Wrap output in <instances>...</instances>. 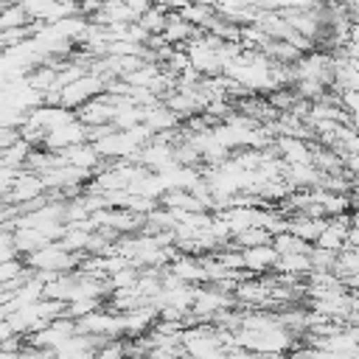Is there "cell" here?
Returning <instances> with one entry per match:
<instances>
[{
    "label": "cell",
    "instance_id": "cell-11",
    "mask_svg": "<svg viewBox=\"0 0 359 359\" xmlns=\"http://www.w3.org/2000/svg\"><path fill=\"white\" fill-rule=\"evenodd\" d=\"M286 222H289V233H294L297 238H303V241H309V244H314L317 236H320L323 227H325V219H314V216H306V213H294V216H289Z\"/></svg>",
    "mask_w": 359,
    "mask_h": 359
},
{
    "label": "cell",
    "instance_id": "cell-17",
    "mask_svg": "<svg viewBox=\"0 0 359 359\" xmlns=\"http://www.w3.org/2000/svg\"><path fill=\"white\" fill-rule=\"evenodd\" d=\"M165 20H168V11H165V8H160V6H151L146 14H140V17H137V22H140L151 36H160V34H163Z\"/></svg>",
    "mask_w": 359,
    "mask_h": 359
},
{
    "label": "cell",
    "instance_id": "cell-10",
    "mask_svg": "<svg viewBox=\"0 0 359 359\" xmlns=\"http://www.w3.org/2000/svg\"><path fill=\"white\" fill-rule=\"evenodd\" d=\"M143 123L151 129V135H165L171 129H180L182 121L165 107V104H157V107H149L143 109Z\"/></svg>",
    "mask_w": 359,
    "mask_h": 359
},
{
    "label": "cell",
    "instance_id": "cell-26",
    "mask_svg": "<svg viewBox=\"0 0 359 359\" xmlns=\"http://www.w3.org/2000/svg\"><path fill=\"white\" fill-rule=\"evenodd\" d=\"M11 337H17V334H14V328H11V323H8V320H0V348H3Z\"/></svg>",
    "mask_w": 359,
    "mask_h": 359
},
{
    "label": "cell",
    "instance_id": "cell-19",
    "mask_svg": "<svg viewBox=\"0 0 359 359\" xmlns=\"http://www.w3.org/2000/svg\"><path fill=\"white\" fill-rule=\"evenodd\" d=\"M137 278H140V269L129 264V266H123V269L112 272V275L107 278V283H109V289H112V292H118V289H132V286L137 283Z\"/></svg>",
    "mask_w": 359,
    "mask_h": 359
},
{
    "label": "cell",
    "instance_id": "cell-7",
    "mask_svg": "<svg viewBox=\"0 0 359 359\" xmlns=\"http://www.w3.org/2000/svg\"><path fill=\"white\" fill-rule=\"evenodd\" d=\"M59 157H62V163L76 165V168L90 171V174H95V171L104 165V160H101V154L95 151V146H93V143H79V146H70V149L59 151Z\"/></svg>",
    "mask_w": 359,
    "mask_h": 359
},
{
    "label": "cell",
    "instance_id": "cell-22",
    "mask_svg": "<svg viewBox=\"0 0 359 359\" xmlns=\"http://www.w3.org/2000/svg\"><path fill=\"white\" fill-rule=\"evenodd\" d=\"M337 255L339 252H328L320 247H311L309 258H311V272H334L337 269Z\"/></svg>",
    "mask_w": 359,
    "mask_h": 359
},
{
    "label": "cell",
    "instance_id": "cell-12",
    "mask_svg": "<svg viewBox=\"0 0 359 359\" xmlns=\"http://www.w3.org/2000/svg\"><path fill=\"white\" fill-rule=\"evenodd\" d=\"M14 244H17V252L25 258V255H31V252H36V250H42V247H48L53 241L36 227H17L14 230Z\"/></svg>",
    "mask_w": 359,
    "mask_h": 359
},
{
    "label": "cell",
    "instance_id": "cell-25",
    "mask_svg": "<svg viewBox=\"0 0 359 359\" xmlns=\"http://www.w3.org/2000/svg\"><path fill=\"white\" fill-rule=\"evenodd\" d=\"M132 11H135V17H140V14H146L151 6H154V0H123Z\"/></svg>",
    "mask_w": 359,
    "mask_h": 359
},
{
    "label": "cell",
    "instance_id": "cell-4",
    "mask_svg": "<svg viewBox=\"0 0 359 359\" xmlns=\"http://www.w3.org/2000/svg\"><path fill=\"white\" fill-rule=\"evenodd\" d=\"M39 196H45V182H42V177L34 174V171H20L17 180H14V185H11V191H8L3 199L20 208V205H28V202H34V199H39Z\"/></svg>",
    "mask_w": 359,
    "mask_h": 359
},
{
    "label": "cell",
    "instance_id": "cell-6",
    "mask_svg": "<svg viewBox=\"0 0 359 359\" xmlns=\"http://www.w3.org/2000/svg\"><path fill=\"white\" fill-rule=\"evenodd\" d=\"M112 115H115V107H112V98L107 93L95 95L93 101H87L81 109H76V118L90 129V126H104V123H112Z\"/></svg>",
    "mask_w": 359,
    "mask_h": 359
},
{
    "label": "cell",
    "instance_id": "cell-9",
    "mask_svg": "<svg viewBox=\"0 0 359 359\" xmlns=\"http://www.w3.org/2000/svg\"><path fill=\"white\" fill-rule=\"evenodd\" d=\"M199 34V28H194L188 20H182L177 11H168V20H165V28H163V39L171 45V48H182L188 39H194Z\"/></svg>",
    "mask_w": 359,
    "mask_h": 359
},
{
    "label": "cell",
    "instance_id": "cell-18",
    "mask_svg": "<svg viewBox=\"0 0 359 359\" xmlns=\"http://www.w3.org/2000/svg\"><path fill=\"white\" fill-rule=\"evenodd\" d=\"M31 149H34V146H28V143L20 137L17 143H11V146L0 154V157H3V165H8V168H20V171H22V165H25V160H28Z\"/></svg>",
    "mask_w": 359,
    "mask_h": 359
},
{
    "label": "cell",
    "instance_id": "cell-23",
    "mask_svg": "<svg viewBox=\"0 0 359 359\" xmlns=\"http://www.w3.org/2000/svg\"><path fill=\"white\" fill-rule=\"evenodd\" d=\"M25 272H28V266H25V261H20V258L0 261V286H6V283H11V280L22 278Z\"/></svg>",
    "mask_w": 359,
    "mask_h": 359
},
{
    "label": "cell",
    "instance_id": "cell-21",
    "mask_svg": "<svg viewBox=\"0 0 359 359\" xmlns=\"http://www.w3.org/2000/svg\"><path fill=\"white\" fill-rule=\"evenodd\" d=\"M266 101H269V107H272L275 112H289L292 104L297 101V93H294L292 87H280V90L266 93Z\"/></svg>",
    "mask_w": 359,
    "mask_h": 359
},
{
    "label": "cell",
    "instance_id": "cell-8",
    "mask_svg": "<svg viewBox=\"0 0 359 359\" xmlns=\"http://www.w3.org/2000/svg\"><path fill=\"white\" fill-rule=\"evenodd\" d=\"M244 252V269L250 275H266L275 269L278 264V250L272 244H264V247H247L241 250Z\"/></svg>",
    "mask_w": 359,
    "mask_h": 359
},
{
    "label": "cell",
    "instance_id": "cell-24",
    "mask_svg": "<svg viewBox=\"0 0 359 359\" xmlns=\"http://www.w3.org/2000/svg\"><path fill=\"white\" fill-rule=\"evenodd\" d=\"M11 258H20L17 244H14V230L0 227V261H11Z\"/></svg>",
    "mask_w": 359,
    "mask_h": 359
},
{
    "label": "cell",
    "instance_id": "cell-15",
    "mask_svg": "<svg viewBox=\"0 0 359 359\" xmlns=\"http://www.w3.org/2000/svg\"><path fill=\"white\" fill-rule=\"evenodd\" d=\"M177 14H180L182 20H188L194 28H199V31H202V28L210 22V17L216 14V8H213V6H208V3H194V0H188Z\"/></svg>",
    "mask_w": 359,
    "mask_h": 359
},
{
    "label": "cell",
    "instance_id": "cell-13",
    "mask_svg": "<svg viewBox=\"0 0 359 359\" xmlns=\"http://www.w3.org/2000/svg\"><path fill=\"white\" fill-rule=\"evenodd\" d=\"M278 275H292V278H309L311 275V258L309 255H278L275 269Z\"/></svg>",
    "mask_w": 359,
    "mask_h": 359
},
{
    "label": "cell",
    "instance_id": "cell-5",
    "mask_svg": "<svg viewBox=\"0 0 359 359\" xmlns=\"http://www.w3.org/2000/svg\"><path fill=\"white\" fill-rule=\"evenodd\" d=\"M165 269H168L174 278H180L182 283H191V286H205V283H208V272H205V266H202V258H199V255L177 252Z\"/></svg>",
    "mask_w": 359,
    "mask_h": 359
},
{
    "label": "cell",
    "instance_id": "cell-16",
    "mask_svg": "<svg viewBox=\"0 0 359 359\" xmlns=\"http://www.w3.org/2000/svg\"><path fill=\"white\" fill-rule=\"evenodd\" d=\"M233 244L238 250H247V247H264V244H272V233L266 227H247L241 233L233 236Z\"/></svg>",
    "mask_w": 359,
    "mask_h": 359
},
{
    "label": "cell",
    "instance_id": "cell-27",
    "mask_svg": "<svg viewBox=\"0 0 359 359\" xmlns=\"http://www.w3.org/2000/svg\"><path fill=\"white\" fill-rule=\"evenodd\" d=\"M0 199H3V196H0Z\"/></svg>",
    "mask_w": 359,
    "mask_h": 359
},
{
    "label": "cell",
    "instance_id": "cell-1",
    "mask_svg": "<svg viewBox=\"0 0 359 359\" xmlns=\"http://www.w3.org/2000/svg\"><path fill=\"white\" fill-rule=\"evenodd\" d=\"M104 90H107V81H104L101 76L84 73L81 79H76L73 84H67V87L62 90V104H59V107H65V109H81L87 101H93V98L101 95Z\"/></svg>",
    "mask_w": 359,
    "mask_h": 359
},
{
    "label": "cell",
    "instance_id": "cell-14",
    "mask_svg": "<svg viewBox=\"0 0 359 359\" xmlns=\"http://www.w3.org/2000/svg\"><path fill=\"white\" fill-rule=\"evenodd\" d=\"M272 247L278 250V255H309L314 244H309V241H303V238H297L294 233L286 230V233L272 236Z\"/></svg>",
    "mask_w": 359,
    "mask_h": 359
},
{
    "label": "cell",
    "instance_id": "cell-2",
    "mask_svg": "<svg viewBox=\"0 0 359 359\" xmlns=\"http://www.w3.org/2000/svg\"><path fill=\"white\" fill-rule=\"evenodd\" d=\"M269 151L275 157H280L286 165H300V163H311V140L303 137H292V135H278L269 146Z\"/></svg>",
    "mask_w": 359,
    "mask_h": 359
},
{
    "label": "cell",
    "instance_id": "cell-3",
    "mask_svg": "<svg viewBox=\"0 0 359 359\" xmlns=\"http://www.w3.org/2000/svg\"><path fill=\"white\" fill-rule=\"evenodd\" d=\"M79 143H87V126L76 118V121H70V123H65V126L50 129V132L45 135L42 149H48V151H65V149L79 146Z\"/></svg>",
    "mask_w": 359,
    "mask_h": 359
},
{
    "label": "cell",
    "instance_id": "cell-20",
    "mask_svg": "<svg viewBox=\"0 0 359 359\" xmlns=\"http://www.w3.org/2000/svg\"><path fill=\"white\" fill-rule=\"evenodd\" d=\"M31 20H28V14L22 11V6L17 3V6H8V8H3L0 11V31H11V28H22V25H28Z\"/></svg>",
    "mask_w": 359,
    "mask_h": 359
}]
</instances>
